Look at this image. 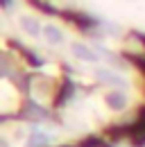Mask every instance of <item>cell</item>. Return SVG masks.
Listing matches in <instances>:
<instances>
[{"label":"cell","instance_id":"1","mask_svg":"<svg viewBox=\"0 0 145 147\" xmlns=\"http://www.w3.org/2000/svg\"><path fill=\"white\" fill-rule=\"evenodd\" d=\"M95 77H98V82L109 84V86H116V88L127 86L125 77H123L120 73H116V70H109V68H95Z\"/></svg>","mask_w":145,"mask_h":147},{"label":"cell","instance_id":"2","mask_svg":"<svg viewBox=\"0 0 145 147\" xmlns=\"http://www.w3.org/2000/svg\"><path fill=\"white\" fill-rule=\"evenodd\" d=\"M70 55L79 61H84V63H95L100 59V55L86 43H70Z\"/></svg>","mask_w":145,"mask_h":147},{"label":"cell","instance_id":"3","mask_svg":"<svg viewBox=\"0 0 145 147\" xmlns=\"http://www.w3.org/2000/svg\"><path fill=\"white\" fill-rule=\"evenodd\" d=\"M18 25H20V30H23L25 34H30V36L43 34V27H41V23H39L34 16H20V18H18Z\"/></svg>","mask_w":145,"mask_h":147},{"label":"cell","instance_id":"4","mask_svg":"<svg viewBox=\"0 0 145 147\" xmlns=\"http://www.w3.org/2000/svg\"><path fill=\"white\" fill-rule=\"evenodd\" d=\"M107 104H109V109H113V111H123L127 107V93H123L120 88L111 91L107 95Z\"/></svg>","mask_w":145,"mask_h":147},{"label":"cell","instance_id":"5","mask_svg":"<svg viewBox=\"0 0 145 147\" xmlns=\"http://www.w3.org/2000/svg\"><path fill=\"white\" fill-rule=\"evenodd\" d=\"M43 36H45V41H48L50 45L64 43V32H61L57 25H45V27H43Z\"/></svg>","mask_w":145,"mask_h":147},{"label":"cell","instance_id":"6","mask_svg":"<svg viewBox=\"0 0 145 147\" xmlns=\"http://www.w3.org/2000/svg\"><path fill=\"white\" fill-rule=\"evenodd\" d=\"M48 145H50V136L45 131H32L25 143V147H48Z\"/></svg>","mask_w":145,"mask_h":147},{"label":"cell","instance_id":"7","mask_svg":"<svg viewBox=\"0 0 145 147\" xmlns=\"http://www.w3.org/2000/svg\"><path fill=\"white\" fill-rule=\"evenodd\" d=\"M5 5H7V7H12V0H5Z\"/></svg>","mask_w":145,"mask_h":147},{"label":"cell","instance_id":"8","mask_svg":"<svg viewBox=\"0 0 145 147\" xmlns=\"http://www.w3.org/2000/svg\"><path fill=\"white\" fill-rule=\"evenodd\" d=\"M2 147H7V143H5V140H2Z\"/></svg>","mask_w":145,"mask_h":147}]
</instances>
